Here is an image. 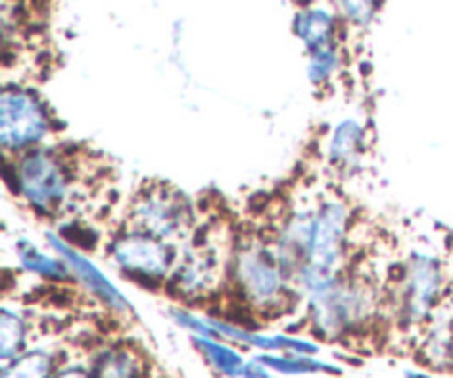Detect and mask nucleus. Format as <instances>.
<instances>
[{
	"label": "nucleus",
	"instance_id": "1",
	"mask_svg": "<svg viewBox=\"0 0 453 378\" xmlns=\"http://www.w3.org/2000/svg\"><path fill=\"white\" fill-rule=\"evenodd\" d=\"M12 193L42 220H71L93 195L97 168L87 149L44 144L18 158H4Z\"/></svg>",
	"mask_w": 453,
	"mask_h": 378
},
{
	"label": "nucleus",
	"instance_id": "2",
	"mask_svg": "<svg viewBox=\"0 0 453 378\" xmlns=\"http://www.w3.org/2000/svg\"><path fill=\"white\" fill-rule=\"evenodd\" d=\"M349 230H352V206L348 204V199L334 193L317 199L308 264L299 274L301 286L312 297L326 290L336 279L345 246H348Z\"/></svg>",
	"mask_w": 453,
	"mask_h": 378
},
{
	"label": "nucleus",
	"instance_id": "3",
	"mask_svg": "<svg viewBox=\"0 0 453 378\" xmlns=\"http://www.w3.org/2000/svg\"><path fill=\"white\" fill-rule=\"evenodd\" d=\"M195 217L197 211L188 195L168 181H146L131 197L124 226L177 243L193 237Z\"/></svg>",
	"mask_w": 453,
	"mask_h": 378
},
{
	"label": "nucleus",
	"instance_id": "4",
	"mask_svg": "<svg viewBox=\"0 0 453 378\" xmlns=\"http://www.w3.org/2000/svg\"><path fill=\"white\" fill-rule=\"evenodd\" d=\"M56 118L35 89L4 84L0 93V146L4 158H18L31 149L49 144Z\"/></svg>",
	"mask_w": 453,
	"mask_h": 378
},
{
	"label": "nucleus",
	"instance_id": "5",
	"mask_svg": "<svg viewBox=\"0 0 453 378\" xmlns=\"http://www.w3.org/2000/svg\"><path fill=\"white\" fill-rule=\"evenodd\" d=\"M233 283L246 301L257 308L279 310L286 297V273L277 259L273 243L246 239L230 257Z\"/></svg>",
	"mask_w": 453,
	"mask_h": 378
},
{
	"label": "nucleus",
	"instance_id": "6",
	"mask_svg": "<svg viewBox=\"0 0 453 378\" xmlns=\"http://www.w3.org/2000/svg\"><path fill=\"white\" fill-rule=\"evenodd\" d=\"M106 252L127 277L140 283H159L175 270L177 261L175 243L131 226L111 237Z\"/></svg>",
	"mask_w": 453,
	"mask_h": 378
},
{
	"label": "nucleus",
	"instance_id": "7",
	"mask_svg": "<svg viewBox=\"0 0 453 378\" xmlns=\"http://www.w3.org/2000/svg\"><path fill=\"white\" fill-rule=\"evenodd\" d=\"M403 305L411 321L429 317L442 290V266L429 252H414L403 270Z\"/></svg>",
	"mask_w": 453,
	"mask_h": 378
},
{
	"label": "nucleus",
	"instance_id": "8",
	"mask_svg": "<svg viewBox=\"0 0 453 378\" xmlns=\"http://www.w3.org/2000/svg\"><path fill=\"white\" fill-rule=\"evenodd\" d=\"M341 22H343V18L339 16L334 4L312 0V3H305L296 9L292 29L305 47V51H314V49L326 47V44L339 42Z\"/></svg>",
	"mask_w": 453,
	"mask_h": 378
},
{
	"label": "nucleus",
	"instance_id": "9",
	"mask_svg": "<svg viewBox=\"0 0 453 378\" xmlns=\"http://www.w3.org/2000/svg\"><path fill=\"white\" fill-rule=\"evenodd\" d=\"M365 149V127L357 118H345L332 127L326 142L327 164L336 171H354Z\"/></svg>",
	"mask_w": 453,
	"mask_h": 378
},
{
	"label": "nucleus",
	"instance_id": "10",
	"mask_svg": "<svg viewBox=\"0 0 453 378\" xmlns=\"http://www.w3.org/2000/svg\"><path fill=\"white\" fill-rule=\"evenodd\" d=\"M47 239H49V243H51V246L56 248L62 257H65L66 266H69V268L73 270V273L78 274V277L82 279V282L87 283V286L91 288L97 297H102V299L106 301V305L127 308V301L118 295V290H115V288L111 286L104 277H102L100 270L93 268V266L88 264V261L84 259L80 252H75V248L71 246V243H66L62 237H53V235H47Z\"/></svg>",
	"mask_w": 453,
	"mask_h": 378
},
{
	"label": "nucleus",
	"instance_id": "11",
	"mask_svg": "<svg viewBox=\"0 0 453 378\" xmlns=\"http://www.w3.org/2000/svg\"><path fill=\"white\" fill-rule=\"evenodd\" d=\"M341 69H343V51H341L339 42L308 51V80L317 89H323L334 82Z\"/></svg>",
	"mask_w": 453,
	"mask_h": 378
},
{
	"label": "nucleus",
	"instance_id": "12",
	"mask_svg": "<svg viewBox=\"0 0 453 378\" xmlns=\"http://www.w3.org/2000/svg\"><path fill=\"white\" fill-rule=\"evenodd\" d=\"M91 374L96 378H140L142 363L128 350H111L96 359Z\"/></svg>",
	"mask_w": 453,
	"mask_h": 378
},
{
	"label": "nucleus",
	"instance_id": "13",
	"mask_svg": "<svg viewBox=\"0 0 453 378\" xmlns=\"http://www.w3.org/2000/svg\"><path fill=\"white\" fill-rule=\"evenodd\" d=\"M18 255H20V264L25 266L27 270H34V273L42 274V277L56 279V282H62V279L69 277V266L53 259V257L42 255V252H40L34 243L27 242V239H20V242H18Z\"/></svg>",
	"mask_w": 453,
	"mask_h": 378
},
{
	"label": "nucleus",
	"instance_id": "14",
	"mask_svg": "<svg viewBox=\"0 0 453 378\" xmlns=\"http://www.w3.org/2000/svg\"><path fill=\"white\" fill-rule=\"evenodd\" d=\"M53 370H56V357L38 350L16 359L13 366L4 370L3 378H49Z\"/></svg>",
	"mask_w": 453,
	"mask_h": 378
},
{
	"label": "nucleus",
	"instance_id": "15",
	"mask_svg": "<svg viewBox=\"0 0 453 378\" xmlns=\"http://www.w3.org/2000/svg\"><path fill=\"white\" fill-rule=\"evenodd\" d=\"M345 25L367 29L379 13L380 0H330Z\"/></svg>",
	"mask_w": 453,
	"mask_h": 378
},
{
	"label": "nucleus",
	"instance_id": "16",
	"mask_svg": "<svg viewBox=\"0 0 453 378\" xmlns=\"http://www.w3.org/2000/svg\"><path fill=\"white\" fill-rule=\"evenodd\" d=\"M25 345V323L12 310H3V359L12 361Z\"/></svg>",
	"mask_w": 453,
	"mask_h": 378
},
{
	"label": "nucleus",
	"instance_id": "17",
	"mask_svg": "<svg viewBox=\"0 0 453 378\" xmlns=\"http://www.w3.org/2000/svg\"><path fill=\"white\" fill-rule=\"evenodd\" d=\"M197 341H199V345H202L203 352H206L208 357H211V361L215 363V367H219L221 372H226V374H230V376H234L242 372L243 363H242V359L233 352V350L224 348V345H219V343H212V341H208V339H197Z\"/></svg>",
	"mask_w": 453,
	"mask_h": 378
},
{
	"label": "nucleus",
	"instance_id": "18",
	"mask_svg": "<svg viewBox=\"0 0 453 378\" xmlns=\"http://www.w3.org/2000/svg\"><path fill=\"white\" fill-rule=\"evenodd\" d=\"M56 378H87V374L80 370H69V372H60Z\"/></svg>",
	"mask_w": 453,
	"mask_h": 378
},
{
	"label": "nucleus",
	"instance_id": "19",
	"mask_svg": "<svg viewBox=\"0 0 453 378\" xmlns=\"http://www.w3.org/2000/svg\"><path fill=\"white\" fill-rule=\"evenodd\" d=\"M449 363H451V367H453V348H451V361Z\"/></svg>",
	"mask_w": 453,
	"mask_h": 378
}]
</instances>
